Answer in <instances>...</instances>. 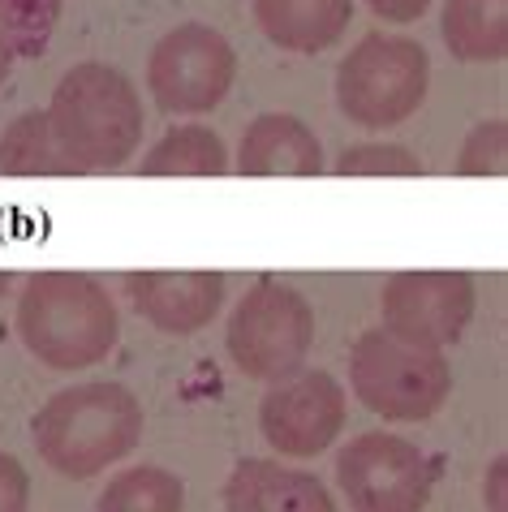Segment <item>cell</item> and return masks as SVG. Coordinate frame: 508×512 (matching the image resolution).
I'll return each instance as SVG.
<instances>
[{"instance_id":"cell-1","label":"cell","mask_w":508,"mask_h":512,"mask_svg":"<svg viewBox=\"0 0 508 512\" xmlns=\"http://www.w3.org/2000/svg\"><path fill=\"white\" fill-rule=\"evenodd\" d=\"M35 452L61 478H95L125 461L143 439V405L125 383H74L31 418Z\"/></svg>"},{"instance_id":"cell-2","label":"cell","mask_w":508,"mask_h":512,"mask_svg":"<svg viewBox=\"0 0 508 512\" xmlns=\"http://www.w3.org/2000/svg\"><path fill=\"white\" fill-rule=\"evenodd\" d=\"M48 125L69 173H108L121 168L143 142V99L121 69L82 61L56 82Z\"/></svg>"},{"instance_id":"cell-3","label":"cell","mask_w":508,"mask_h":512,"mask_svg":"<svg viewBox=\"0 0 508 512\" xmlns=\"http://www.w3.org/2000/svg\"><path fill=\"white\" fill-rule=\"evenodd\" d=\"M13 327L48 371H87L121 336L117 302L87 272H35L18 297Z\"/></svg>"},{"instance_id":"cell-4","label":"cell","mask_w":508,"mask_h":512,"mask_svg":"<svg viewBox=\"0 0 508 512\" xmlns=\"http://www.w3.org/2000/svg\"><path fill=\"white\" fill-rule=\"evenodd\" d=\"M349 388L384 422H422L453 392V366L444 349L371 327L349 353Z\"/></svg>"},{"instance_id":"cell-5","label":"cell","mask_w":508,"mask_h":512,"mask_svg":"<svg viewBox=\"0 0 508 512\" xmlns=\"http://www.w3.org/2000/svg\"><path fill=\"white\" fill-rule=\"evenodd\" d=\"M427 87L431 56L418 39L405 35H366L336 69V104L366 130H392L409 121L427 99Z\"/></svg>"},{"instance_id":"cell-6","label":"cell","mask_w":508,"mask_h":512,"mask_svg":"<svg viewBox=\"0 0 508 512\" xmlns=\"http://www.w3.org/2000/svg\"><path fill=\"white\" fill-rule=\"evenodd\" d=\"M315 345V310L289 284H254L224 327V349L246 379L276 383L302 371Z\"/></svg>"},{"instance_id":"cell-7","label":"cell","mask_w":508,"mask_h":512,"mask_svg":"<svg viewBox=\"0 0 508 512\" xmlns=\"http://www.w3.org/2000/svg\"><path fill=\"white\" fill-rule=\"evenodd\" d=\"M237 78V52L216 26L181 22L147 56V91L173 117L220 108Z\"/></svg>"},{"instance_id":"cell-8","label":"cell","mask_w":508,"mask_h":512,"mask_svg":"<svg viewBox=\"0 0 508 512\" xmlns=\"http://www.w3.org/2000/svg\"><path fill=\"white\" fill-rule=\"evenodd\" d=\"M336 482L349 512H422L431 504L435 465L401 435L366 431L336 452Z\"/></svg>"},{"instance_id":"cell-9","label":"cell","mask_w":508,"mask_h":512,"mask_svg":"<svg viewBox=\"0 0 508 512\" xmlns=\"http://www.w3.org/2000/svg\"><path fill=\"white\" fill-rule=\"evenodd\" d=\"M345 388L328 371H293L276 379L259 401V431L280 457L310 461L345 431Z\"/></svg>"},{"instance_id":"cell-10","label":"cell","mask_w":508,"mask_h":512,"mask_svg":"<svg viewBox=\"0 0 508 512\" xmlns=\"http://www.w3.org/2000/svg\"><path fill=\"white\" fill-rule=\"evenodd\" d=\"M384 332L444 349L474 319V280L465 272H397L379 293Z\"/></svg>"},{"instance_id":"cell-11","label":"cell","mask_w":508,"mask_h":512,"mask_svg":"<svg viewBox=\"0 0 508 512\" xmlns=\"http://www.w3.org/2000/svg\"><path fill=\"white\" fill-rule=\"evenodd\" d=\"M134 310L168 336H194L220 315L224 276L220 272H143L130 276Z\"/></svg>"},{"instance_id":"cell-12","label":"cell","mask_w":508,"mask_h":512,"mask_svg":"<svg viewBox=\"0 0 508 512\" xmlns=\"http://www.w3.org/2000/svg\"><path fill=\"white\" fill-rule=\"evenodd\" d=\"M224 508L229 512H341L332 491L315 474L280 461L250 457L233 465L224 482Z\"/></svg>"},{"instance_id":"cell-13","label":"cell","mask_w":508,"mask_h":512,"mask_svg":"<svg viewBox=\"0 0 508 512\" xmlns=\"http://www.w3.org/2000/svg\"><path fill=\"white\" fill-rule=\"evenodd\" d=\"M237 173L242 177H319L323 147L306 121L289 117V112H263L242 134Z\"/></svg>"},{"instance_id":"cell-14","label":"cell","mask_w":508,"mask_h":512,"mask_svg":"<svg viewBox=\"0 0 508 512\" xmlns=\"http://www.w3.org/2000/svg\"><path fill=\"white\" fill-rule=\"evenodd\" d=\"M259 31L280 52H323L349 31L354 0H250Z\"/></svg>"},{"instance_id":"cell-15","label":"cell","mask_w":508,"mask_h":512,"mask_svg":"<svg viewBox=\"0 0 508 512\" xmlns=\"http://www.w3.org/2000/svg\"><path fill=\"white\" fill-rule=\"evenodd\" d=\"M440 31L457 61H504L508 0H444Z\"/></svg>"},{"instance_id":"cell-16","label":"cell","mask_w":508,"mask_h":512,"mask_svg":"<svg viewBox=\"0 0 508 512\" xmlns=\"http://www.w3.org/2000/svg\"><path fill=\"white\" fill-rule=\"evenodd\" d=\"M229 151L224 138L207 125H177L168 130L143 160V177H224Z\"/></svg>"},{"instance_id":"cell-17","label":"cell","mask_w":508,"mask_h":512,"mask_svg":"<svg viewBox=\"0 0 508 512\" xmlns=\"http://www.w3.org/2000/svg\"><path fill=\"white\" fill-rule=\"evenodd\" d=\"M186 508V482L164 465H125L108 478L95 500V512H181Z\"/></svg>"},{"instance_id":"cell-18","label":"cell","mask_w":508,"mask_h":512,"mask_svg":"<svg viewBox=\"0 0 508 512\" xmlns=\"http://www.w3.org/2000/svg\"><path fill=\"white\" fill-rule=\"evenodd\" d=\"M0 173L9 177H69V164L52 138L48 112H22L18 121L0 134Z\"/></svg>"},{"instance_id":"cell-19","label":"cell","mask_w":508,"mask_h":512,"mask_svg":"<svg viewBox=\"0 0 508 512\" xmlns=\"http://www.w3.org/2000/svg\"><path fill=\"white\" fill-rule=\"evenodd\" d=\"M336 177H422V164L401 142H358L341 151Z\"/></svg>"},{"instance_id":"cell-20","label":"cell","mask_w":508,"mask_h":512,"mask_svg":"<svg viewBox=\"0 0 508 512\" xmlns=\"http://www.w3.org/2000/svg\"><path fill=\"white\" fill-rule=\"evenodd\" d=\"M457 173L461 177H504L508 173V121L491 117V121H478L465 134Z\"/></svg>"},{"instance_id":"cell-21","label":"cell","mask_w":508,"mask_h":512,"mask_svg":"<svg viewBox=\"0 0 508 512\" xmlns=\"http://www.w3.org/2000/svg\"><path fill=\"white\" fill-rule=\"evenodd\" d=\"M31 508V474L18 457L0 452V512H26Z\"/></svg>"},{"instance_id":"cell-22","label":"cell","mask_w":508,"mask_h":512,"mask_svg":"<svg viewBox=\"0 0 508 512\" xmlns=\"http://www.w3.org/2000/svg\"><path fill=\"white\" fill-rule=\"evenodd\" d=\"M366 5H371L375 18L397 22V26H409V22H418L422 13L431 9V0H366Z\"/></svg>"},{"instance_id":"cell-23","label":"cell","mask_w":508,"mask_h":512,"mask_svg":"<svg viewBox=\"0 0 508 512\" xmlns=\"http://www.w3.org/2000/svg\"><path fill=\"white\" fill-rule=\"evenodd\" d=\"M483 504L487 512H508V457H496L483 478Z\"/></svg>"},{"instance_id":"cell-24","label":"cell","mask_w":508,"mask_h":512,"mask_svg":"<svg viewBox=\"0 0 508 512\" xmlns=\"http://www.w3.org/2000/svg\"><path fill=\"white\" fill-rule=\"evenodd\" d=\"M13 56H18V44H13V26H9V5L0 0V87L13 74Z\"/></svg>"},{"instance_id":"cell-25","label":"cell","mask_w":508,"mask_h":512,"mask_svg":"<svg viewBox=\"0 0 508 512\" xmlns=\"http://www.w3.org/2000/svg\"><path fill=\"white\" fill-rule=\"evenodd\" d=\"M9 9H18L26 22H35V18H48V13L56 9V0H5Z\"/></svg>"},{"instance_id":"cell-26","label":"cell","mask_w":508,"mask_h":512,"mask_svg":"<svg viewBox=\"0 0 508 512\" xmlns=\"http://www.w3.org/2000/svg\"><path fill=\"white\" fill-rule=\"evenodd\" d=\"M9 280H13L9 272H0V297H5V289H9Z\"/></svg>"}]
</instances>
